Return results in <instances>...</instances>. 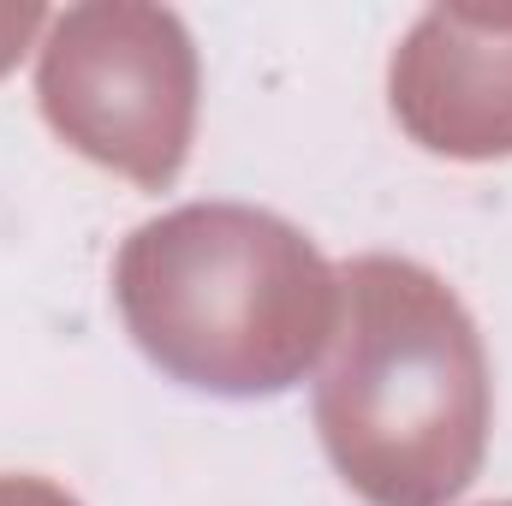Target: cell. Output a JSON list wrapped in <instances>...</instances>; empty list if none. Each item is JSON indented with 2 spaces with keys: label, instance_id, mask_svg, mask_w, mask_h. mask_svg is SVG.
Listing matches in <instances>:
<instances>
[{
  "label": "cell",
  "instance_id": "cell-1",
  "mask_svg": "<svg viewBox=\"0 0 512 506\" xmlns=\"http://www.w3.org/2000/svg\"><path fill=\"white\" fill-rule=\"evenodd\" d=\"M334 471L370 506L453 501L489 441V358L465 304L417 262L340 268L334 358L316 381Z\"/></svg>",
  "mask_w": 512,
  "mask_h": 506
},
{
  "label": "cell",
  "instance_id": "cell-2",
  "mask_svg": "<svg viewBox=\"0 0 512 506\" xmlns=\"http://www.w3.org/2000/svg\"><path fill=\"white\" fill-rule=\"evenodd\" d=\"M114 292L131 340L167 376L233 399L292 387L340 328V274L298 227L239 203L143 221Z\"/></svg>",
  "mask_w": 512,
  "mask_h": 506
},
{
  "label": "cell",
  "instance_id": "cell-3",
  "mask_svg": "<svg viewBox=\"0 0 512 506\" xmlns=\"http://www.w3.org/2000/svg\"><path fill=\"white\" fill-rule=\"evenodd\" d=\"M42 114L72 149L167 185L191 149L197 60L185 24L155 6H78L42 48Z\"/></svg>",
  "mask_w": 512,
  "mask_h": 506
},
{
  "label": "cell",
  "instance_id": "cell-4",
  "mask_svg": "<svg viewBox=\"0 0 512 506\" xmlns=\"http://www.w3.org/2000/svg\"><path fill=\"white\" fill-rule=\"evenodd\" d=\"M393 114L423 149L512 155V18L429 12L393 60Z\"/></svg>",
  "mask_w": 512,
  "mask_h": 506
},
{
  "label": "cell",
  "instance_id": "cell-5",
  "mask_svg": "<svg viewBox=\"0 0 512 506\" xmlns=\"http://www.w3.org/2000/svg\"><path fill=\"white\" fill-rule=\"evenodd\" d=\"M42 24V6H0V72L24 54V42L36 36Z\"/></svg>",
  "mask_w": 512,
  "mask_h": 506
},
{
  "label": "cell",
  "instance_id": "cell-6",
  "mask_svg": "<svg viewBox=\"0 0 512 506\" xmlns=\"http://www.w3.org/2000/svg\"><path fill=\"white\" fill-rule=\"evenodd\" d=\"M0 506H78L42 477H0Z\"/></svg>",
  "mask_w": 512,
  "mask_h": 506
}]
</instances>
